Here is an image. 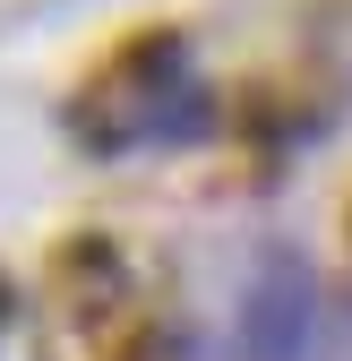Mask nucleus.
<instances>
[{"label":"nucleus","mask_w":352,"mask_h":361,"mask_svg":"<svg viewBox=\"0 0 352 361\" xmlns=\"http://www.w3.org/2000/svg\"><path fill=\"white\" fill-rule=\"evenodd\" d=\"M172 104H206L189 86V43L181 35H138L129 52H112V69L77 95V138L86 147H146V138H189L198 121H181Z\"/></svg>","instance_id":"f257e3e1"},{"label":"nucleus","mask_w":352,"mask_h":361,"mask_svg":"<svg viewBox=\"0 0 352 361\" xmlns=\"http://www.w3.org/2000/svg\"><path fill=\"white\" fill-rule=\"evenodd\" d=\"M318 344V267L292 241H267L241 284V361H310Z\"/></svg>","instance_id":"f03ea898"}]
</instances>
